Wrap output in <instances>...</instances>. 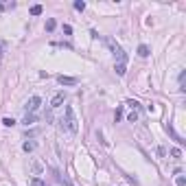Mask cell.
<instances>
[{
  "instance_id": "obj_24",
  "label": "cell",
  "mask_w": 186,
  "mask_h": 186,
  "mask_svg": "<svg viewBox=\"0 0 186 186\" xmlns=\"http://www.w3.org/2000/svg\"><path fill=\"white\" fill-rule=\"evenodd\" d=\"M64 33H66V35H70V33H72V26H70V24H64Z\"/></svg>"
},
{
  "instance_id": "obj_11",
  "label": "cell",
  "mask_w": 186,
  "mask_h": 186,
  "mask_svg": "<svg viewBox=\"0 0 186 186\" xmlns=\"http://www.w3.org/2000/svg\"><path fill=\"white\" fill-rule=\"evenodd\" d=\"M35 147H37V145H35V142H29V140H26V142H24V145H22V149H24V151H26V153H29V151H33V149H35Z\"/></svg>"
},
{
  "instance_id": "obj_22",
  "label": "cell",
  "mask_w": 186,
  "mask_h": 186,
  "mask_svg": "<svg viewBox=\"0 0 186 186\" xmlns=\"http://www.w3.org/2000/svg\"><path fill=\"white\" fill-rule=\"evenodd\" d=\"M138 121V112H132V114H129V123H136Z\"/></svg>"
},
{
  "instance_id": "obj_13",
  "label": "cell",
  "mask_w": 186,
  "mask_h": 186,
  "mask_svg": "<svg viewBox=\"0 0 186 186\" xmlns=\"http://www.w3.org/2000/svg\"><path fill=\"white\" fill-rule=\"evenodd\" d=\"M127 105H129V108H132L134 112H138V110H140V103H138V101H134V99H129V101H127Z\"/></svg>"
},
{
  "instance_id": "obj_20",
  "label": "cell",
  "mask_w": 186,
  "mask_h": 186,
  "mask_svg": "<svg viewBox=\"0 0 186 186\" xmlns=\"http://www.w3.org/2000/svg\"><path fill=\"white\" fill-rule=\"evenodd\" d=\"M37 134H39V129H31V132L26 129V138H33V136H37Z\"/></svg>"
},
{
  "instance_id": "obj_10",
  "label": "cell",
  "mask_w": 186,
  "mask_h": 186,
  "mask_svg": "<svg viewBox=\"0 0 186 186\" xmlns=\"http://www.w3.org/2000/svg\"><path fill=\"white\" fill-rule=\"evenodd\" d=\"M55 26H57L55 18H48V20H46V31H48V33H50V31H55Z\"/></svg>"
},
{
  "instance_id": "obj_7",
  "label": "cell",
  "mask_w": 186,
  "mask_h": 186,
  "mask_svg": "<svg viewBox=\"0 0 186 186\" xmlns=\"http://www.w3.org/2000/svg\"><path fill=\"white\" fill-rule=\"evenodd\" d=\"M164 129H166V132H169V134H171V136H173V140H177V142H179V145H182V142H184V138H182V136H179V134H175V129H173L171 125H166Z\"/></svg>"
},
{
  "instance_id": "obj_18",
  "label": "cell",
  "mask_w": 186,
  "mask_h": 186,
  "mask_svg": "<svg viewBox=\"0 0 186 186\" xmlns=\"http://www.w3.org/2000/svg\"><path fill=\"white\" fill-rule=\"evenodd\" d=\"M33 173H35V175H39V173H42V164H39V162H35V164H33Z\"/></svg>"
},
{
  "instance_id": "obj_9",
  "label": "cell",
  "mask_w": 186,
  "mask_h": 186,
  "mask_svg": "<svg viewBox=\"0 0 186 186\" xmlns=\"http://www.w3.org/2000/svg\"><path fill=\"white\" fill-rule=\"evenodd\" d=\"M179 90H182V92L186 90V72H184V70L179 72Z\"/></svg>"
},
{
  "instance_id": "obj_2",
  "label": "cell",
  "mask_w": 186,
  "mask_h": 186,
  "mask_svg": "<svg viewBox=\"0 0 186 186\" xmlns=\"http://www.w3.org/2000/svg\"><path fill=\"white\" fill-rule=\"evenodd\" d=\"M42 105V99L39 97H31L29 101H26V105H24V110H26V114H35V110Z\"/></svg>"
},
{
  "instance_id": "obj_15",
  "label": "cell",
  "mask_w": 186,
  "mask_h": 186,
  "mask_svg": "<svg viewBox=\"0 0 186 186\" xmlns=\"http://www.w3.org/2000/svg\"><path fill=\"white\" fill-rule=\"evenodd\" d=\"M2 125H4V127H13L15 121H13V118H9V116H4V118H2Z\"/></svg>"
},
{
  "instance_id": "obj_5",
  "label": "cell",
  "mask_w": 186,
  "mask_h": 186,
  "mask_svg": "<svg viewBox=\"0 0 186 186\" xmlns=\"http://www.w3.org/2000/svg\"><path fill=\"white\" fill-rule=\"evenodd\" d=\"M53 173H55V177L59 179V184H61V186H75V184H72V182H70V179L66 177V175H61L59 171H53Z\"/></svg>"
},
{
  "instance_id": "obj_3",
  "label": "cell",
  "mask_w": 186,
  "mask_h": 186,
  "mask_svg": "<svg viewBox=\"0 0 186 186\" xmlns=\"http://www.w3.org/2000/svg\"><path fill=\"white\" fill-rule=\"evenodd\" d=\"M64 101H66V92H57V94L53 97V101H50V108H53V110H55V108H59Z\"/></svg>"
},
{
  "instance_id": "obj_25",
  "label": "cell",
  "mask_w": 186,
  "mask_h": 186,
  "mask_svg": "<svg viewBox=\"0 0 186 186\" xmlns=\"http://www.w3.org/2000/svg\"><path fill=\"white\" fill-rule=\"evenodd\" d=\"M9 7V4H4V2H0V11H4V9H7Z\"/></svg>"
},
{
  "instance_id": "obj_8",
  "label": "cell",
  "mask_w": 186,
  "mask_h": 186,
  "mask_svg": "<svg viewBox=\"0 0 186 186\" xmlns=\"http://www.w3.org/2000/svg\"><path fill=\"white\" fill-rule=\"evenodd\" d=\"M37 118H39L37 114H26V116H24V125H26V127L33 125V123H37Z\"/></svg>"
},
{
  "instance_id": "obj_17",
  "label": "cell",
  "mask_w": 186,
  "mask_h": 186,
  "mask_svg": "<svg viewBox=\"0 0 186 186\" xmlns=\"http://www.w3.org/2000/svg\"><path fill=\"white\" fill-rule=\"evenodd\" d=\"M31 186H46V184H44L39 177H33V179H31Z\"/></svg>"
},
{
  "instance_id": "obj_6",
  "label": "cell",
  "mask_w": 186,
  "mask_h": 186,
  "mask_svg": "<svg viewBox=\"0 0 186 186\" xmlns=\"http://www.w3.org/2000/svg\"><path fill=\"white\" fill-rule=\"evenodd\" d=\"M138 55H140V57H149V55H151V48L147 46V44H140V46H138Z\"/></svg>"
},
{
  "instance_id": "obj_4",
  "label": "cell",
  "mask_w": 186,
  "mask_h": 186,
  "mask_svg": "<svg viewBox=\"0 0 186 186\" xmlns=\"http://www.w3.org/2000/svg\"><path fill=\"white\" fill-rule=\"evenodd\" d=\"M57 81L61 83V86H77V79H75V77H64V75H59Z\"/></svg>"
},
{
  "instance_id": "obj_21",
  "label": "cell",
  "mask_w": 186,
  "mask_h": 186,
  "mask_svg": "<svg viewBox=\"0 0 186 186\" xmlns=\"http://www.w3.org/2000/svg\"><path fill=\"white\" fill-rule=\"evenodd\" d=\"M114 118H116V121H121V118H123V110H121V108H116V112H114Z\"/></svg>"
},
{
  "instance_id": "obj_16",
  "label": "cell",
  "mask_w": 186,
  "mask_h": 186,
  "mask_svg": "<svg viewBox=\"0 0 186 186\" xmlns=\"http://www.w3.org/2000/svg\"><path fill=\"white\" fill-rule=\"evenodd\" d=\"M171 155L175 158V160H179V158H182V151H179V149L175 147V149H171Z\"/></svg>"
},
{
  "instance_id": "obj_23",
  "label": "cell",
  "mask_w": 186,
  "mask_h": 186,
  "mask_svg": "<svg viewBox=\"0 0 186 186\" xmlns=\"http://www.w3.org/2000/svg\"><path fill=\"white\" fill-rule=\"evenodd\" d=\"M177 186H186V177L184 175H177Z\"/></svg>"
},
{
  "instance_id": "obj_1",
  "label": "cell",
  "mask_w": 186,
  "mask_h": 186,
  "mask_svg": "<svg viewBox=\"0 0 186 186\" xmlns=\"http://www.w3.org/2000/svg\"><path fill=\"white\" fill-rule=\"evenodd\" d=\"M61 123H64V127L68 129L70 134H77L79 125H77V118H75V110H72L70 105H66V121H61Z\"/></svg>"
},
{
  "instance_id": "obj_19",
  "label": "cell",
  "mask_w": 186,
  "mask_h": 186,
  "mask_svg": "<svg viewBox=\"0 0 186 186\" xmlns=\"http://www.w3.org/2000/svg\"><path fill=\"white\" fill-rule=\"evenodd\" d=\"M75 9H77V11H83V9H86V2H81V0H77V2H75Z\"/></svg>"
},
{
  "instance_id": "obj_12",
  "label": "cell",
  "mask_w": 186,
  "mask_h": 186,
  "mask_svg": "<svg viewBox=\"0 0 186 186\" xmlns=\"http://www.w3.org/2000/svg\"><path fill=\"white\" fill-rule=\"evenodd\" d=\"M125 70H127V64H116V75H125Z\"/></svg>"
},
{
  "instance_id": "obj_14",
  "label": "cell",
  "mask_w": 186,
  "mask_h": 186,
  "mask_svg": "<svg viewBox=\"0 0 186 186\" xmlns=\"http://www.w3.org/2000/svg\"><path fill=\"white\" fill-rule=\"evenodd\" d=\"M42 4H33V7H31V15H39V13H42Z\"/></svg>"
}]
</instances>
